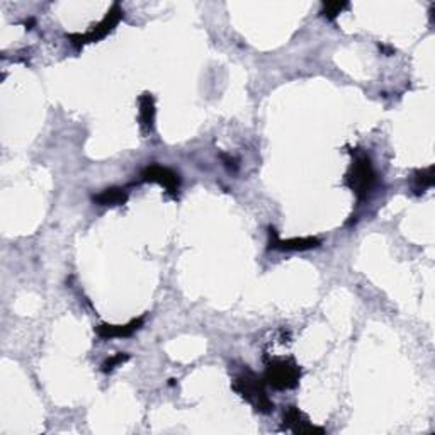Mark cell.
Masks as SVG:
<instances>
[{
	"label": "cell",
	"mask_w": 435,
	"mask_h": 435,
	"mask_svg": "<svg viewBox=\"0 0 435 435\" xmlns=\"http://www.w3.org/2000/svg\"><path fill=\"white\" fill-rule=\"evenodd\" d=\"M233 390L238 393L245 402H248L253 407V410L258 413H270L274 410V403L267 396L265 381L245 368L242 373H238L233 379Z\"/></svg>",
	"instance_id": "obj_1"
},
{
	"label": "cell",
	"mask_w": 435,
	"mask_h": 435,
	"mask_svg": "<svg viewBox=\"0 0 435 435\" xmlns=\"http://www.w3.org/2000/svg\"><path fill=\"white\" fill-rule=\"evenodd\" d=\"M376 182V172L373 169L371 158L368 155H357L352 162L351 170L346 175V186L356 194L357 199H365Z\"/></svg>",
	"instance_id": "obj_2"
},
{
	"label": "cell",
	"mask_w": 435,
	"mask_h": 435,
	"mask_svg": "<svg viewBox=\"0 0 435 435\" xmlns=\"http://www.w3.org/2000/svg\"><path fill=\"white\" fill-rule=\"evenodd\" d=\"M301 368L292 359H274L267 364L264 381L274 390H291L298 386Z\"/></svg>",
	"instance_id": "obj_3"
},
{
	"label": "cell",
	"mask_w": 435,
	"mask_h": 435,
	"mask_svg": "<svg viewBox=\"0 0 435 435\" xmlns=\"http://www.w3.org/2000/svg\"><path fill=\"white\" fill-rule=\"evenodd\" d=\"M121 17H123L121 6H119V4H114V6L107 11L104 19H102L101 23H97L96 26H92V29H90L89 33L70 34L68 40H70L72 45L77 46V48L87 45V43H96L99 40H102V38H106L107 34L113 31L116 26H118L119 21H121Z\"/></svg>",
	"instance_id": "obj_4"
},
{
	"label": "cell",
	"mask_w": 435,
	"mask_h": 435,
	"mask_svg": "<svg viewBox=\"0 0 435 435\" xmlns=\"http://www.w3.org/2000/svg\"><path fill=\"white\" fill-rule=\"evenodd\" d=\"M141 180L145 182H157L165 189L167 192L172 194V196H177L179 187H180V177L177 172H174L169 167H162L153 163V165L145 167L141 170Z\"/></svg>",
	"instance_id": "obj_5"
},
{
	"label": "cell",
	"mask_w": 435,
	"mask_h": 435,
	"mask_svg": "<svg viewBox=\"0 0 435 435\" xmlns=\"http://www.w3.org/2000/svg\"><path fill=\"white\" fill-rule=\"evenodd\" d=\"M282 422H284V430L292 432L296 435H313V434H325V430L321 427H316L312 422L308 420V417L304 415L299 408L296 407H286L282 412Z\"/></svg>",
	"instance_id": "obj_6"
},
{
	"label": "cell",
	"mask_w": 435,
	"mask_h": 435,
	"mask_svg": "<svg viewBox=\"0 0 435 435\" xmlns=\"http://www.w3.org/2000/svg\"><path fill=\"white\" fill-rule=\"evenodd\" d=\"M269 236H270V248L274 250H312L320 247V240L314 238V236H304V238H290V240H281L277 236L275 228H269Z\"/></svg>",
	"instance_id": "obj_7"
},
{
	"label": "cell",
	"mask_w": 435,
	"mask_h": 435,
	"mask_svg": "<svg viewBox=\"0 0 435 435\" xmlns=\"http://www.w3.org/2000/svg\"><path fill=\"white\" fill-rule=\"evenodd\" d=\"M143 326V318H135L126 325H107V323H102V325L97 326V335L104 340L111 338H124V337H131L136 330H140Z\"/></svg>",
	"instance_id": "obj_8"
},
{
	"label": "cell",
	"mask_w": 435,
	"mask_h": 435,
	"mask_svg": "<svg viewBox=\"0 0 435 435\" xmlns=\"http://www.w3.org/2000/svg\"><path fill=\"white\" fill-rule=\"evenodd\" d=\"M155 101L152 94H143L140 99V124L146 133L153 131Z\"/></svg>",
	"instance_id": "obj_9"
},
{
	"label": "cell",
	"mask_w": 435,
	"mask_h": 435,
	"mask_svg": "<svg viewBox=\"0 0 435 435\" xmlns=\"http://www.w3.org/2000/svg\"><path fill=\"white\" fill-rule=\"evenodd\" d=\"M128 201V192L123 187L104 189L101 194L94 196V202L99 206H121Z\"/></svg>",
	"instance_id": "obj_10"
},
{
	"label": "cell",
	"mask_w": 435,
	"mask_h": 435,
	"mask_svg": "<svg viewBox=\"0 0 435 435\" xmlns=\"http://www.w3.org/2000/svg\"><path fill=\"white\" fill-rule=\"evenodd\" d=\"M434 186V167H427L415 172V189L419 192H424L425 189Z\"/></svg>",
	"instance_id": "obj_11"
},
{
	"label": "cell",
	"mask_w": 435,
	"mask_h": 435,
	"mask_svg": "<svg viewBox=\"0 0 435 435\" xmlns=\"http://www.w3.org/2000/svg\"><path fill=\"white\" fill-rule=\"evenodd\" d=\"M348 7L347 2H323L321 14L326 17V19H335L338 14H342V11H346Z\"/></svg>",
	"instance_id": "obj_12"
},
{
	"label": "cell",
	"mask_w": 435,
	"mask_h": 435,
	"mask_svg": "<svg viewBox=\"0 0 435 435\" xmlns=\"http://www.w3.org/2000/svg\"><path fill=\"white\" fill-rule=\"evenodd\" d=\"M129 359L128 354H124V352H118V354H114L113 357H109V359L104 360V364H102V373H111L114 371L118 365H121L126 363Z\"/></svg>",
	"instance_id": "obj_13"
},
{
	"label": "cell",
	"mask_w": 435,
	"mask_h": 435,
	"mask_svg": "<svg viewBox=\"0 0 435 435\" xmlns=\"http://www.w3.org/2000/svg\"><path fill=\"white\" fill-rule=\"evenodd\" d=\"M379 50L386 51L387 55H393V53H395V50H393V48H387V46H385V45H379Z\"/></svg>",
	"instance_id": "obj_14"
}]
</instances>
